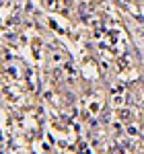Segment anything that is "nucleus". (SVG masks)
Masks as SVG:
<instances>
[{
    "mask_svg": "<svg viewBox=\"0 0 144 154\" xmlns=\"http://www.w3.org/2000/svg\"><path fill=\"white\" fill-rule=\"evenodd\" d=\"M80 14H83V17L89 14V6H86V4H80Z\"/></svg>",
    "mask_w": 144,
    "mask_h": 154,
    "instance_id": "1",
    "label": "nucleus"
}]
</instances>
